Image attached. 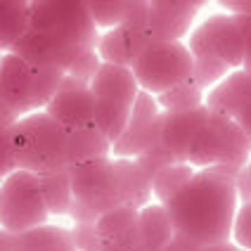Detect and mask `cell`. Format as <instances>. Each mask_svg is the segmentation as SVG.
<instances>
[{
	"instance_id": "d6a6232c",
	"label": "cell",
	"mask_w": 251,
	"mask_h": 251,
	"mask_svg": "<svg viewBox=\"0 0 251 251\" xmlns=\"http://www.w3.org/2000/svg\"><path fill=\"white\" fill-rule=\"evenodd\" d=\"M230 14H251V0H218Z\"/></svg>"
},
{
	"instance_id": "6da1fadb",
	"label": "cell",
	"mask_w": 251,
	"mask_h": 251,
	"mask_svg": "<svg viewBox=\"0 0 251 251\" xmlns=\"http://www.w3.org/2000/svg\"><path fill=\"white\" fill-rule=\"evenodd\" d=\"M235 166L197 168L195 176L180 185L164 201L173 225V235L192 242L195 247H206L232 237V221L237 213V190Z\"/></svg>"
},
{
	"instance_id": "ffe728a7",
	"label": "cell",
	"mask_w": 251,
	"mask_h": 251,
	"mask_svg": "<svg viewBox=\"0 0 251 251\" xmlns=\"http://www.w3.org/2000/svg\"><path fill=\"white\" fill-rule=\"evenodd\" d=\"M112 152V142L95 124L67 128V166Z\"/></svg>"
},
{
	"instance_id": "8fae6325",
	"label": "cell",
	"mask_w": 251,
	"mask_h": 251,
	"mask_svg": "<svg viewBox=\"0 0 251 251\" xmlns=\"http://www.w3.org/2000/svg\"><path fill=\"white\" fill-rule=\"evenodd\" d=\"M159 133V104L156 98L147 90H140L133 109L128 116L124 133L112 142V152L116 159H135Z\"/></svg>"
},
{
	"instance_id": "8992f818",
	"label": "cell",
	"mask_w": 251,
	"mask_h": 251,
	"mask_svg": "<svg viewBox=\"0 0 251 251\" xmlns=\"http://www.w3.org/2000/svg\"><path fill=\"white\" fill-rule=\"evenodd\" d=\"M251 156V140L235 119L209 112L187 147V164L195 168L235 166L242 168Z\"/></svg>"
},
{
	"instance_id": "e0dca14e",
	"label": "cell",
	"mask_w": 251,
	"mask_h": 251,
	"mask_svg": "<svg viewBox=\"0 0 251 251\" xmlns=\"http://www.w3.org/2000/svg\"><path fill=\"white\" fill-rule=\"evenodd\" d=\"M251 102V71L232 69L227 71L221 83L211 85L209 95L204 98V107L213 114L227 119H237L239 112Z\"/></svg>"
},
{
	"instance_id": "7a4b0ae2",
	"label": "cell",
	"mask_w": 251,
	"mask_h": 251,
	"mask_svg": "<svg viewBox=\"0 0 251 251\" xmlns=\"http://www.w3.org/2000/svg\"><path fill=\"white\" fill-rule=\"evenodd\" d=\"M10 150L17 168L45 173L67 166V128L45 109L19 116L10 128Z\"/></svg>"
},
{
	"instance_id": "52a82bcc",
	"label": "cell",
	"mask_w": 251,
	"mask_h": 251,
	"mask_svg": "<svg viewBox=\"0 0 251 251\" xmlns=\"http://www.w3.org/2000/svg\"><path fill=\"white\" fill-rule=\"evenodd\" d=\"M28 28L81 50H95L100 36L85 0H31Z\"/></svg>"
},
{
	"instance_id": "cb8c5ba5",
	"label": "cell",
	"mask_w": 251,
	"mask_h": 251,
	"mask_svg": "<svg viewBox=\"0 0 251 251\" xmlns=\"http://www.w3.org/2000/svg\"><path fill=\"white\" fill-rule=\"evenodd\" d=\"M195 171L197 168L187 161H173V164L161 166L152 176V197L159 199V204H164L180 185H185L195 176Z\"/></svg>"
},
{
	"instance_id": "2e32d148",
	"label": "cell",
	"mask_w": 251,
	"mask_h": 251,
	"mask_svg": "<svg viewBox=\"0 0 251 251\" xmlns=\"http://www.w3.org/2000/svg\"><path fill=\"white\" fill-rule=\"evenodd\" d=\"M206 116H209V109L204 104H199L195 109H185V112H166L164 109V112H159L156 140L166 147V152L176 161H187L190 140Z\"/></svg>"
},
{
	"instance_id": "7402d4cb",
	"label": "cell",
	"mask_w": 251,
	"mask_h": 251,
	"mask_svg": "<svg viewBox=\"0 0 251 251\" xmlns=\"http://www.w3.org/2000/svg\"><path fill=\"white\" fill-rule=\"evenodd\" d=\"M41 192L45 199V206L50 216H64L71 211L74 204V192H71V173L69 168H55L38 173Z\"/></svg>"
},
{
	"instance_id": "83f0119b",
	"label": "cell",
	"mask_w": 251,
	"mask_h": 251,
	"mask_svg": "<svg viewBox=\"0 0 251 251\" xmlns=\"http://www.w3.org/2000/svg\"><path fill=\"white\" fill-rule=\"evenodd\" d=\"M227 71H230V67L225 64L223 59H218V57L201 55V57H195V62H192V78L197 81V85L201 90L216 85Z\"/></svg>"
},
{
	"instance_id": "836d02e7",
	"label": "cell",
	"mask_w": 251,
	"mask_h": 251,
	"mask_svg": "<svg viewBox=\"0 0 251 251\" xmlns=\"http://www.w3.org/2000/svg\"><path fill=\"white\" fill-rule=\"evenodd\" d=\"M235 121L242 126V130H244V133H247V138L251 140V102L242 109V112H239V116L235 119Z\"/></svg>"
},
{
	"instance_id": "3957f363",
	"label": "cell",
	"mask_w": 251,
	"mask_h": 251,
	"mask_svg": "<svg viewBox=\"0 0 251 251\" xmlns=\"http://www.w3.org/2000/svg\"><path fill=\"white\" fill-rule=\"evenodd\" d=\"M67 71L28 64L17 52H2L0 62V102L17 116L43 109L55 95Z\"/></svg>"
},
{
	"instance_id": "7c38bea8",
	"label": "cell",
	"mask_w": 251,
	"mask_h": 251,
	"mask_svg": "<svg viewBox=\"0 0 251 251\" xmlns=\"http://www.w3.org/2000/svg\"><path fill=\"white\" fill-rule=\"evenodd\" d=\"M55 121L64 128H78V126L95 124V98L88 81L64 74L57 85L55 95L43 107Z\"/></svg>"
},
{
	"instance_id": "44dd1931",
	"label": "cell",
	"mask_w": 251,
	"mask_h": 251,
	"mask_svg": "<svg viewBox=\"0 0 251 251\" xmlns=\"http://www.w3.org/2000/svg\"><path fill=\"white\" fill-rule=\"evenodd\" d=\"M138 227L145 251H164L173 239V225L164 204H145L138 213Z\"/></svg>"
},
{
	"instance_id": "d590c367",
	"label": "cell",
	"mask_w": 251,
	"mask_h": 251,
	"mask_svg": "<svg viewBox=\"0 0 251 251\" xmlns=\"http://www.w3.org/2000/svg\"><path fill=\"white\" fill-rule=\"evenodd\" d=\"M239 251H249V249H242V247H239Z\"/></svg>"
},
{
	"instance_id": "5bb4252c",
	"label": "cell",
	"mask_w": 251,
	"mask_h": 251,
	"mask_svg": "<svg viewBox=\"0 0 251 251\" xmlns=\"http://www.w3.org/2000/svg\"><path fill=\"white\" fill-rule=\"evenodd\" d=\"M150 41H152V36H150L145 24L121 22V24L107 28V31H100L98 43H95V52H98L102 62L130 67Z\"/></svg>"
},
{
	"instance_id": "603a6c76",
	"label": "cell",
	"mask_w": 251,
	"mask_h": 251,
	"mask_svg": "<svg viewBox=\"0 0 251 251\" xmlns=\"http://www.w3.org/2000/svg\"><path fill=\"white\" fill-rule=\"evenodd\" d=\"M31 0H0V52H10L28 31Z\"/></svg>"
},
{
	"instance_id": "1f68e13d",
	"label": "cell",
	"mask_w": 251,
	"mask_h": 251,
	"mask_svg": "<svg viewBox=\"0 0 251 251\" xmlns=\"http://www.w3.org/2000/svg\"><path fill=\"white\" fill-rule=\"evenodd\" d=\"M244 31V55H242V69L251 71V14H235Z\"/></svg>"
},
{
	"instance_id": "4316f807",
	"label": "cell",
	"mask_w": 251,
	"mask_h": 251,
	"mask_svg": "<svg viewBox=\"0 0 251 251\" xmlns=\"http://www.w3.org/2000/svg\"><path fill=\"white\" fill-rule=\"evenodd\" d=\"M85 7L100 31L121 24L128 14V0H85Z\"/></svg>"
},
{
	"instance_id": "f1b7e54d",
	"label": "cell",
	"mask_w": 251,
	"mask_h": 251,
	"mask_svg": "<svg viewBox=\"0 0 251 251\" xmlns=\"http://www.w3.org/2000/svg\"><path fill=\"white\" fill-rule=\"evenodd\" d=\"M135 161H138L140 166L145 168L150 176H154V173H156V171H159L161 166L173 164L176 159H173V156L166 152V147H164L159 140H152V142H150V145H147V147H145V150H142V152L135 156Z\"/></svg>"
},
{
	"instance_id": "ba28073f",
	"label": "cell",
	"mask_w": 251,
	"mask_h": 251,
	"mask_svg": "<svg viewBox=\"0 0 251 251\" xmlns=\"http://www.w3.org/2000/svg\"><path fill=\"white\" fill-rule=\"evenodd\" d=\"M50 211L45 206L38 173L14 168L0 180V227L5 232H24L48 223Z\"/></svg>"
},
{
	"instance_id": "9a60e30c",
	"label": "cell",
	"mask_w": 251,
	"mask_h": 251,
	"mask_svg": "<svg viewBox=\"0 0 251 251\" xmlns=\"http://www.w3.org/2000/svg\"><path fill=\"white\" fill-rule=\"evenodd\" d=\"M10 52H17L19 57H24L28 64H36V67L69 71L74 59L81 55V52H85V50L74 48L69 43L57 41V38H50L45 33H38V31L28 28L26 33L14 43V48Z\"/></svg>"
},
{
	"instance_id": "277c9868",
	"label": "cell",
	"mask_w": 251,
	"mask_h": 251,
	"mask_svg": "<svg viewBox=\"0 0 251 251\" xmlns=\"http://www.w3.org/2000/svg\"><path fill=\"white\" fill-rule=\"evenodd\" d=\"M88 85L95 98V126L109 142H114L124 133L133 102L140 93L133 69L112 62H100Z\"/></svg>"
},
{
	"instance_id": "74e56055",
	"label": "cell",
	"mask_w": 251,
	"mask_h": 251,
	"mask_svg": "<svg viewBox=\"0 0 251 251\" xmlns=\"http://www.w3.org/2000/svg\"><path fill=\"white\" fill-rule=\"evenodd\" d=\"M0 232H2V227H0Z\"/></svg>"
},
{
	"instance_id": "5b68a950",
	"label": "cell",
	"mask_w": 251,
	"mask_h": 251,
	"mask_svg": "<svg viewBox=\"0 0 251 251\" xmlns=\"http://www.w3.org/2000/svg\"><path fill=\"white\" fill-rule=\"evenodd\" d=\"M69 173L74 192L69 216H74L78 223H95L102 211L121 204L116 164L109 159V154L78 161L69 166Z\"/></svg>"
},
{
	"instance_id": "30bf717a",
	"label": "cell",
	"mask_w": 251,
	"mask_h": 251,
	"mask_svg": "<svg viewBox=\"0 0 251 251\" xmlns=\"http://www.w3.org/2000/svg\"><path fill=\"white\" fill-rule=\"evenodd\" d=\"M192 57H218L230 69L242 67L244 55V31L235 14H213L192 31L187 43Z\"/></svg>"
},
{
	"instance_id": "4fadbf2b",
	"label": "cell",
	"mask_w": 251,
	"mask_h": 251,
	"mask_svg": "<svg viewBox=\"0 0 251 251\" xmlns=\"http://www.w3.org/2000/svg\"><path fill=\"white\" fill-rule=\"evenodd\" d=\"M206 2L209 0H147L145 26L152 41H180Z\"/></svg>"
},
{
	"instance_id": "9c48e42d",
	"label": "cell",
	"mask_w": 251,
	"mask_h": 251,
	"mask_svg": "<svg viewBox=\"0 0 251 251\" xmlns=\"http://www.w3.org/2000/svg\"><path fill=\"white\" fill-rule=\"evenodd\" d=\"M195 57L180 41H150L130 64L140 90L159 95L192 76Z\"/></svg>"
},
{
	"instance_id": "f546056e",
	"label": "cell",
	"mask_w": 251,
	"mask_h": 251,
	"mask_svg": "<svg viewBox=\"0 0 251 251\" xmlns=\"http://www.w3.org/2000/svg\"><path fill=\"white\" fill-rule=\"evenodd\" d=\"M232 237L235 244L251 251V201H244L232 221Z\"/></svg>"
},
{
	"instance_id": "484cf974",
	"label": "cell",
	"mask_w": 251,
	"mask_h": 251,
	"mask_svg": "<svg viewBox=\"0 0 251 251\" xmlns=\"http://www.w3.org/2000/svg\"><path fill=\"white\" fill-rule=\"evenodd\" d=\"M138 213H140V209L130 206V204H116L112 209L102 211L98 218H95V230H98V235L102 239H109L135 223L138 221Z\"/></svg>"
},
{
	"instance_id": "e575fe53",
	"label": "cell",
	"mask_w": 251,
	"mask_h": 251,
	"mask_svg": "<svg viewBox=\"0 0 251 251\" xmlns=\"http://www.w3.org/2000/svg\"><path fill=\"white\" fill-rule=\"evenodd\" d=\"M197 251H239V244H232V242L227 239V242H216V244H206V247H199Z\"/></svg>"
},
{
	"instance_id": "ac0fdd59",
	"label": "cell",
	"mask_w": 251,
	"mask_h": 251,
	"mask_svg": "<svg viewBox=\"0 0 251 251\" xmlns=\"http://www.w3.org/2000/svg\"><path fill=\"white\" fill-rule=\"evenodd\" d=\"M0 251H76L71 230L43 223L24 232H0Z\"/></svg>"
},
{
	"instance_id": "4dcf8cb0",
	"label": "cell",
	"mask_w": 251,
	"mask_h": 251,
	"mask_svg": "<svg viewBox=\"0 0 251 251\" xmlns=\"http://www.w3.org/2000/svg\"><path fill=\"white\" fill-rule=\"evenodd\" d=\"M235 190H237V199L251 201V156L235 176Z\"/></svg>"
},
{
	"instance_id": "d4e9b609",
	"label": "cell",
	"mask_w": 251,
	"mask_h": 251,
	"mask_svg": "<svg viewBox=\"0 0 251 251\" xmlns=\"http://www.w3.org/2000/svg\"><path fill=\"white\" fill-rule=\"evenodd\" d=\"M156 104L164 107L166 112H185V109H195L199 104H204V90L197 85V81L190 76L173 88H168L164 93L156 95Z\"/></svg>"
},
{
	"instance_id": "d6986e66",
	"label": "cell",
	"mask_w": 251,
	"mask_h": 251,
	"mask_svg": "<svg viewBox=\"0 0 251 251\" xmlns=\"http://www.w3.org/2000/svg\"><path fill=\"white\" fill-rule=\"evenodd\" d=\"M116 176H119V192L121 204H130L142 209L152 199V176L140 166L135 159H114Z\"/></svg>"
},
{
	"instance_id": "8d00e7d4",
	"label": "cell",
	"mask_w": 251,
	"mask_h": 251,
	"mask_svg": "<svg viewBox=\"0 0 251 251\" xmlns=\"http://www.w3.org/2000/svg\"><path fill=\"white\" fill-rule=\"evenodd\" d=\"M0 62H2V52H0Z\"/></svg>"
}]
</instances>
